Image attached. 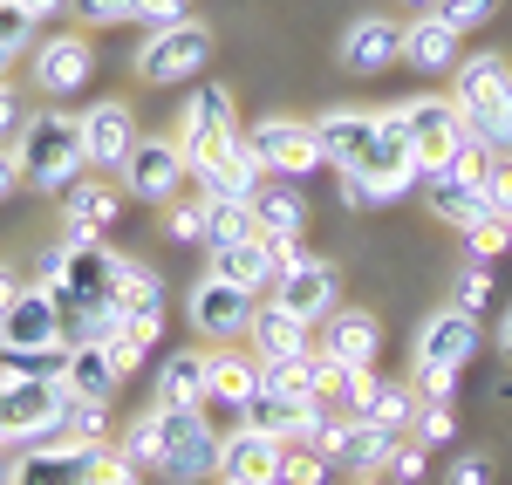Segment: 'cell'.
Returning a JSON list of instances; mask_svg holds the SVG:
<instances>
[{"label": "cell", "mask_w": 512, "mask_h": 485, "mask_svg": "<svg viewBox=\"0 0 512 485\" xmlns=\"http://www.w3.org/2000/svg\"><path fill=\"white\" fill-rule=\"evenodd\" d=\"M417 178H424V164L410 151V117H403V103H396V110H376V144H369V158L342 171V205H390V199H403Z\"/></svg>", "instance_id": "6da1fadb"}, {"label": "cell", "mask_w": 512, "mask_h": 485, "mask_svg": "<svg viewBox=\"0 0 512 485\" xmlns=\"http://www.w3.org/2000/svg\"><path fill=\"white\" fill-rule=\"evenodd\" d=\"M21 178L35 192H69L82 171H89V151H82V117H62V110H41V117L21 123Z\"/></svg>", "instance_id": "7a4b0ae2"}, {"label": "cell", "mask_w": 512, "mask_h": 485, "mask_svg": "<svg viewBox=\"0 0 512 485\" xmlns=\"http://www.w3.org/2000/svg\"><path fill=\"white\" fill-rule=\"evenodd\" d=\"M451 103H458V117L472 123L499 158H512V69H506V55L458 62V96Z\"/></svg>", "instance_id": "3957f363"}, {"label": "cell", "mask_w": 512, "mask_h": 485, "mask_svg": "<svg viewBox=\"0 0 512 485\" xmlns=\"http://www.w3.org/2000/svg\"><path fill=\"white\" fill-rule=\"evenodd\" d=\"M219 431L205 424V410L185 404H158V479L171 485H198V479H219Z\"/></svg>", "instance_id": "277c9868"}, {"label": "cell", "mask_w": 512, "mask_h": 485, "mask_svg": "<svg viewBox=\"0 0 512 485\" xmlns=\"http://www.w3.org/2000/svg\"><path fill=\"white\" fill-rule=\"evenodd\" d=\"M62 376H7L0 383V445H41L62 431Z\"/></svg>", "instance_id": "5b68a950"}, {"label": "cell", "mask_w": 512, "mask_h": 485, "mask_svg": "<svg viewBox=\"0 0 512 485\" xmlns=\"http://www.w3.org/2000/svg\"><path fill=\"white\" fill-rule=\"evenodd\" d=\"M185 164H192V178H198L205 199H246V205H253V192L267 185V171H260V158H253L246 130H226V137L198 144Z\"/></svg>", "instance_id": "8992f818"}, {"label": "cell", "mask_w": 512, "mask_h": 485, "mask_svg": "<svg viewBox=\"0 0 512 485\" xmlns=\"http://www.w3.org/2000/svg\"><path fill=\"white\" fill-rule=\"evenodd\" d=\"M246 144H253V158H260V171L267 178H308V171H321L328 164V151H321V130L301 117H267L246 130Z\"/></svg>", "instance_id": "52a82bcc"}, {"label": "cell", "mask_w": 512, "mask_h": 485, "mask_svg": "<svg viewBox=\"0 0 512 485\" xmlns=\"http://www.w3.org/2000/svg\"><path fill=\"white\" fill-rule=\"evenodd\" d=\"M205 62H212V28H198L192 14H185L178 28H151L144 55H137V76L158 82V89H171V82L205 76Z\"/></svg>", "instance_id": "ba28073f"}, {"label": "cell", "mask_w": 512, "mask_h": 485, "mask_svg": "<svg viewBox=\"0 0 512 485\" xmlns=\"http://www.w3.org/2000/svg\"><path fill=\"white\" fill-rule=\"evenodd\" d=\"M103 465H110V451H103V445H76V438H62V445L21 451V458L7 465V485H96V479H103Z\"/></svg>", "instance_id": "9c48e42d"}, {"label": "cell", "mask_w": 512, "mask_h": 485, "mask_svg": "<svg viewBox=\"0 0 512 485\" xmlns=\"http://www.w3.org/2000/svg\"><path fill=\"white\" fill-rule=\"evenodd\" d=\"M185 178H192V164H185V151H178V137H137L130 158H123V185H130V199L171 205L178 192H185Z\"/></svg>", "instance_id": "30bf717a"}, {"label": "cell", "mask_w": 512, "mask_h": 485, "mask_svg": "<svg viewBox=\"0 0 512 485\" xmlns=\"http://www.w3.org/2000/svg\"><path fill=\"white\" fill-rule=\"evenodd\" d=\"M274 301L294 308L301 322H321L335 308V267L301 253V240H280V281H274Z\"/></svg>", "instance_id": "8fae6325"}, {"label": "cell", "mask_w": 512, "mask_h": 485, "mask_svg": "<svg viewBox=\"0 0 512 485\" xmlns=\"http://www.w3.org/2000/svg\"><path fill=\"white\" fill-rule=\"evenodd\" d=\"M403 117H410V151H417L424 171H444L458 158V144L472 137V123L458 117L451 96H417V103H403Z\"/></svg>", "instance_id": "7c38bea8"}, {"label": "cell", "mask_w": 512, "mask_h": 485, "mask_svg": "<svg viewBox=\"0 0 512 485\" xmlns=\"http://www.w3.org/2000/svg\"><path fill=\"white\" fill-rule=\"evenodd\" d=\"M0 342H14V349H55V342H69L62 294H55V287H21V294L0 308Z\"/></svg>", "instance_id": "4fadbf2b"}, {"label": "cell", "mask_w": 512, "mask_h": 485, "mask_svg": "<svg viewBox=\"0 0 512 485\" xmlns=\"http://www.w3.org/2000/svg\"><path fill=\"white\" fill-rule=\"evenodd\" d=\"M246 335H253V356L267 369H287V363H308L315 356V322H301L294 308H280L274 294L253 308V328Z\"/></svg>", "instance_id": "5bb4252c"}, {"label": "cell", "mask_w": 512, "mask_h": 485, "mask_svg": "<svg viewBox=\"0 0 512 485\" xmlns=\"http://www.w3.org/2000/svg\"><path fill=\"white\" fill-rule=\"evenodd\" d=\"M253 308H260V294H246L239 281H219V274H205L192 287V328L198 335H246L253 328Z\"/></svg>", "instance_id": "9a60e30c"}, {"label": "cell", "mask_w": 512, "mask_h": 485, "mask_svg": "<svg viewBox=\"0 0 512 485\" xmlns=\"http://www.w3.org/2000/svg\"><path fill=\"white\" fill-rule=\"evenodd\" d=\"M478 349V315H465L458 301L451 308H437L424 335H417V369H465Z\"/></svg>", "instance_id": "2e32d148"}, {"label": "cell", "mask_w": 512, "mask_h": 485, "mask_svg": "<svg viewBox=\"0 0 512 485\" xmlns=\"http://www.w3.org/2000/svg\"><path fill=\"white\" fill-rule=\"evenodd\" d=\"M280 458H287V445H280V438L253 431V424H239L233 438L219 445V479H239V485H280Z\"/></svg>", "instance_id": "e0dca14e"}, {"label": "cell", "mask_w": 512, "mask_h": 485, "mask_svg": "<svg viewBox=\"0 0 512 485\" xmlns=\"http://www.w3.org/2000/svg\"><path fill=\"white\" fill-rule=\"evenodd\" d=\"M212 274H219V281H239L246 294H274V281H280V240L253 233V240H239V246H212Z\"/></svg>", "instance_id": "ac0fdd59"}, {"label": "cell", "mask_w": 512, "mask_h": 485, "mask_svg": "<svg viewBox=\"0 0 512 485\" xmlns=\"http://www.w3.org/2000/svg\"><path fill=\"white\" fill-rule=\"evenodd\" d=\"M342 62L355 76H383L390 62H403V21L390 14H362L349 35H342Z\"/></svg>", "instance_id": "d6986e66"}, {"label": "cell", "mask_w": 512, "mask_h": 485, "mask_svg": "<svg viewBox=\"0 0 512 485\" xmlns=\"http://www.w3.org/2000/svg\"><path fill=\"white\" fill-rule=\"evenodd\" d=\"M424 205H431L444 226H458V233L492 212V205H485V178H465V171H451V164H444V171H424Z\"/></svg>", "instance_id": "ffe728a7"}, {"label": "cell", "mask_w": 512, "mask_h": 485, "mask_svg": "<svg viewBox=\"0 0 512 485\" xmlns=\"http://www.w3.org/2000/svg\"><path fill=\"white\" fill-rule=\"evenodd\" d=\"M315 349L328 356V363H349V369H369L376 363V322L362 315V308H328L321 315V335H315Z\"/></svg>", "instance_id": "44dd1931"}, {"label": "cell", "mask_w": 512, "mask_h": 485, "mask_svg": "<svg viewBox=\"0 0 512 485\" xmlns=\"http://www.w3.org/2000/svg\"><path fill=\"white\" fill-rule=\"evenodd\" d=\"M89 69H96V55H89V41H82V35L35 41V82L48 89V96H76L82 82H89Z\"/></svg>", "instance_id": "7402d4cb"}, {"label": "cell", "mask_w": 512, "mask_h": 485, "mask_svg": "<svg viewBox=\"0 0 512 485\" xmlns=\"http://www.w3.org/2000/svg\"><path fill=\"white\" fill-rule=\"evenodd\" d=\"M458 28L444 21V14H417L410 28H403V62L410 69H424V76H444V69H458L465 55H458Z\"/></svg>", "instance_id": "603a6c76"}, {"label": "cell", "mask_w": 512, "mask_h": 485, "mask_svg": "<svg viewBox=\"0 0 512 485\" xmlns=\"http://www.w3.org/2000/svg\"><path fill=\"white\" fill-rule=\"evenodd\" d=\"M117 322L137 328V335L164 328V281L151 267H137V260H123V274H117Z\"/></svg>", "instance_id": "cb8c5ba5"}, {"label": "cell", "mask_w": 512, "mask_h": 485, "mask_svg": "<svg viewBox=\"0 0 512 485\" xmlns=\"http://www.w3.org/2000/svg\"><path fill=\"white\" fill-rule=\"evenodd\" d=\"M130 144H137V123H130V110H123V103H96V110L82 117V151H89V164L123 171Z\"/></svg>", "instance_id": "d4e9b609"}, {"label": "cell", "mask_w": 512, "mask_h": 485, "mask_svg": "<svg viewBox=\"0 0 512 485\" xmlns=\"http://www.w3.org/2000/svg\"><path fill=\"white\" fill-rule=\"evenodd\" d=\"M315 130H321L328 164L349 171V164H362V158H369V144H376V110H321Z\"/></svg>", "instance_id": "484cf974"}, {"label": "cell", "mask_w": 512, "mask_h": 485, "mask_svg": "<svg viewBox=\"0 0 512 485\" xmlns=\"http://www.w3.org/2000/svg\"><path fill=\"white\" fill-rule=\"evenodd\" d=\"M123 383V363L110 356V342H69V369H62V390L69 397H117Z\"/></svg>", "instance_id": "4316f807"}, {"label": "cell", "mask_w": 512, "mask_h": 485, "mask_svg": "<svg viewBox=\"0 0 512 485\" xmlns=\"http://www.w3.org/2000/svg\"><path fill=\"white\" fill-rule=\"evenodd\" d=\"M158 404H185V410L212 404V356H205V349H178V356H164Z\"/></svg>", "instance_id": "83f0119b"}, {"label": "cell", "mask_w": 512, "mask_h": 485, "mask_svg": "<svg viewBox=\"0 0 512 485\" xmlns=\"http://www.w3.org/2000/svg\"><path fill=\"white\" fill-rule=\"evenodd\" d=\"M226 130H239L233 123V89H226V82H198L192 103H185V137H178V151L192 158L198 144H212V137H226Z\"/></svg>", "instance_id": "f1b7e54d"}, {"label": "cell", "mask_w": 512, "mask_h": 485, "mask_svg": "<svg viewBox=\"0 0 512 485\" xmlns=\"http://www.w3.org/2000/svg\"><path fill=\"white\" fill-rule=\"evenodd\" d=\"M253 219H260L267 240H301V226H308L301 178H274V185H260V192H253Z\"/></svg>", "instance_id": "f546056e"}, {"label": "cell", "mask_w": 512, "mask_h": 485, "mask_svg": "<svg viewBox=\"0 0 512 485\" xmlns=\"http://www.w3.org/2000/svg\"><path fill=\"white\" fill-rule=\"evenodd\" d=\"M390 458H396V431L369 424V417H349V424H342L335 465H349L355 479H369V472H390Z\"/></svg>", "instance_id": "4dcf8cb0"}, {"label": "cell", "mask_w": 512, "mask_h": 485, "mask_svg": "<svg viewBox=\"0 0 512 485\" xmlns=\"http://www.w3.org/2000/svg\"><path fill=\"white\" fill-rule=\"evenodd\" d=\"M260 383H267L260 356H212V404H226L233 417L260 397Z\"/></svg>", "instance_id": "1f68e13d"}, {"label": "cell", "mask_w": 512, "mask_h": 485, "mask_svg": "<svg viewBox=\"0 0 512 485\" xmlns=\"http://www.w3.org/2000/svg\"><path fill=\"white\" fill-rule=\"evenodd\" d=\"M62 205H69V240H96V233L117 219V192L96 185V178H76V185L62 192Z\"/></svg>", "instance_id": "d6a6232c"}, {"label": "cell", "mask_w": 512, "mask_h": 485, "mask_svg": "<svg viewBox=\"0 0 512 485\" xmlns=\"http://www.w3.org/2000/svg\"><path fill=\"white\" fill-rule=\"evenodd\" d=\"M417 404H424L417 390H403V383H383V376H376V397H369V410H362V417H369V424H383V431H396V438H403V431L417 424Z\"/></svg>", "instance_id": "836d02e7"}, {"label": "cell", "mask_w": 512, "mask_h": 485, "mask_svg": "<svg viewBox=\"0 0 512 485\" xmlns=\"http://www.w3.org/2000/svg\"><path fill=\"white\" fill-rule=\"evenodd\" d=\"M260 233V219H253V205L246 199H212V219H205V246H239Z\"/></svg>", "instance_id": "e575fe53"}, {"label": "cell", "mask_w": 512, "mask_h": 485, "mask_svg": "<svg viewBox=\"0 0 512 485\" xmlns=\"http://www.w3.org/2000/svg\"><path fill=\"white\" fill-rule=\"evenodd\" d=\"M62 438L103 445V438H110V404H103V397H69V404H62Z\"/></svg>", "instance_id": "d590c367"}, {"label": "cell", "mask_w": 512, "mask_h": 485, "mask_svg": "<svg viewBox=\"0 0 512 485\" xmlns=\"http://www.w3.org/2000/svg\"><path fill=\"white\" fill-rule=\"evenodd\" d=\"M205 219H212V199L198 192L192 205H171V212H164V233L178 246H205Z\"/></svg>", "instance_id": "8d00e7d4"}, {"label": "cell", "mask_w": 512, "mask_h": 485, "mask_svg": "<svg viewBox=\"0 0 512 485\" xmlns=\"http://www.w3.org/2000/svg\"><path fill=\"white\" fill-rule=\"evenodd\" d=\"M280 485H328V458H321L315 445H287V458H280Z\"/></svg>", "instance_id": "74e56055"}, {"label": "cell", "mask_w": 512, "mask_h": 485, "mask_svg": "<svg viewBox=\"0 0 512 485\" xmlns=\"http://www.w3.org/2000/svg\"><path fill=\"white\" fill-rule=\"evenodd\" d=\"M117 458H123V465H158V410L130 424V438H123Z\"/></svg>", "instance_id": "f35d334b"}, {"label": "cell", "mask_w": 512, "mask_h": 485, "mask_svg": "<svg viewBox=\"0 0 512 485\" xmlns=\"http://www.w3.org/2000/svg\"><path fill=\"white\" fill-rule=\"evenodd\" d=\"M492 7H499V0H431V14H444V21H451L458 35L485 28V21H492Z\"/></svg>", "instance_id": "ab89813d"}, {"label": "cell", "mask_w": 512, "mask_h": 485, "mask_svg": "<svg viewBox=\"0 0 512 485\" xmlns=\"http://www.w3.org/2000/svg\"><path fill=\"white\" fill-rule=\"evenodd\" d=\"M465 240H472V253H478V260H492V253H506V246H512V219L485 212L478 226H465Z\"/></svg>", "instance_id": "60d3db41"}, {"label": "cell", "mask_w": 512, "mask_h": 485, "mask_svg": "<svg viewBox=\"0 0 512 485\" xmlns=\"http://www.w3.org/2000/svg\"><path fill=\"white\" fill-rule=\"evenodd\" d=\"M76 7V21L89 28H117V21H137V0H69Z\"/></svg>", "instance_id": "b9f144b4"}, {"label": "cell", "mask_w": 512, "mask_h": 485, "mask_svg": "<svg viewBox=\"0 0 512 485\" xmlns=\"http://www.w3.org/2000/svg\"><path fill=\"white\" fill-rule=\"evenodd\" d=\"M103 342H110V356H117V363H123V376H130V369H137V363H144V356H151V335H137V328H110V335H103Z\"/></svg>", "instance_id": "7bdbcfd3"}, {"label": "cell", "mask_w": 512, "mask_h": 485, "mask_svg": "<svg viewBox=\"0 0 512 485\" xmlns=\"http://www.w3.org/2000/svg\"><path fill=\"white\" fill-rule=\"evenodd\" d=\"M417 438L424 445H451V410H444V397H424L417 404Z\"/></svg>", "instance_id": "ee69618b"}, {"label": "cell", "mask_w": 512, "mask_h": 485, "mask_svg": "<svg viewBox=\"0 0 512 485\" xmlns=\"http://www.w3.org/2000/svg\"><path fill=\"white\" fill-rule=\"evenodd\" d=\"M485 205L499 219H512V158H492V171H485Z\"/></svg>", "instance_id": "f6af8a7d"}, {"label": "cell", "mask_w": 512, "mask_h": 485, "mask_svg": "<svg viewBox=\"0 0 512 485\" xmlns=\"http://www.w3.org/2000/svg\"><path fill=\"white\" fill-rule=\"evenodd\" d=\"M485 301H492V274H485V267H472V274H458V308H465V315H478Z\"/></svg>", "instance_id": "bcb514c9"}, {"label": "cell", "mask_w": 512, "mask_h": 485, "mask_svg": "<svg viewBox=\"0 0 512 485\" xmlns=\"http://www.w3.org/2000/svg\"><path fill=\"white\" fill-rule=\"evenodd\" d=\"M137 21L144 28H178L185 21V0H137Z\"/></svg>", "instance_id": "7dc6e473"}, {"label": "cell", "mask_w": 512, "mask_h": 485, "mask_svg": "<svg viewBox=\"0 0 512 485\" xmlns=\"http://www.w3.org/2000/svg\"><path fill=\"white\" fill-rule=\"evenodd\" d=\"M390 479H396V485H417V479H424V445H410V451L396 445V458H390Z\"/></svg>", "instance_id": "c3c4849f"}, {"label": "cell", "mask_w": 512, "mask_h": 485, "mask_svg": "<svg viewBox=\"0 0 512 485\" xmlns=\"http://www.w3.org/2000/svg\"><path fill=\"white\" fill-rule=\"evenodd\" d=\"M451 485H492V465L485 458H458L451 465Z\"/></svg>", "instance_id": "681fc988"}, {"label": "cell", "mask_w": 512, "mask_h": 485, "mask_svg": "<svg viewBox=\"0 0 512 485\" xmlns=\"http://www.w3.org/2000/svg\"><path fill=\"white\" fill-rule=\"evenodd\" d=\"M96 485H137V465H123L117 451H110V465H103V479Z\"/></svg>", "instance_id": "f907efd6"}, {"label": "cell", "mask_w": 512, "mask_h": 485, "mask_svg": "<svg viewBox=\"0 0 512 485\" xmlns=\"http://www.w3.org/2000/svg\"><path fill=\"white\" fill-rule=\"evenodd\" d=\"M14 185H21V158H14V151H0V199H7Z\"/></svg>", "instance_id": "816d5d0a"}, {"label": "cell", "mask_w": 512, "mask_h": 485, "mask_svg": "<svg viewBox=\"0 0 512 485\" xmlns=\"http://www.w3.org/2000/svg\"><path fill=\"white\" fill-rule=\"evenodd\" d=\"M14 130V96H7V82H0V137Z\"/></svg>", "instance_id": "f5cc1de1"}, {"label": "cell", "mask_w": 512, "mask_h": 485, "mask_svg": "<svg viewBox=\"0 0 512 485\" xmlns=\"http://www.w3.org/2000/svg\"><path fill=\"white\" fill-rule=\"evenodd\" d=\"M14 294H21V281H14V274H7V267H0V308H7V301H14Z\"/></svg>", "instance_id": "db71d44e"}, {"label": "cell", "mask_w": 512, "mask_h": 485, "mask_svg": "<svg viewBox=\"0 0 512 485\" xmlns=\"http://www.w3.org/2000/svg\"><path fill=\"white\" fill-rule=\"evenodd\" d=\"M499 349H506V363H512V308H506V322H499Z\"/></svg>", "instance_id": "11a10c76"}, {"label": "cell", "mask_w": 512, "mask_h": 485, "mask_svg": "<svg viewBox=\"0 0 512 485\" xmlns=\"http://www.w3.org/2000/svg\"><path fill=\"white\" fill-rule=\"evenodd\" d=\"M14 55H21V48H14V41H0V82H7V62H14Z\"/></svg>", "instance_id": "9f6ffc18"}, {"label": "cell", "mask_w": 512, "mask_h": 485, "mask_svg": "<svg viewBox=\"0 0 512 485\" xmlns=\"http://www.w3.org/2000/svg\"><path fill=\"white\" fill-rule=\"evenodd\" d=\"M21 7H28V14H35V21H41V14H48V7H55V0H21Z\"/></svg>", "instance_id": "6f0895ef"}, {"label": "cell", "mask_w": 512, "mask_h": 485, "mask_svg": "<svg viewBox=\"0 0 512 485\" xmlns=\"http://www.w3.org/2000/svg\"><path fill=\"white\" fill-rule=\"evenodd\" d=\"M362 485H396V479H390V472H369V479H362Z\"/></svg>", "instance_id": "680465c9"}, {"label": "cell", "mask_w": 512, "mask_h": 485, "mask_svg": "<svg viewBox=\"0 0 512 485\" xmlns=\"http://www.w3.org/2000/svg\"><path fill=\"white\" fill-rule=\"evenodd\" d=\"M403 7H431V0H403Z\"/></svg>", "instance_id": "91938a15"}, {"label": "cell", "mask_w": 512, "mask_h": 485, "mask_svg": "<svg viewBox=\"0 0 512 485\" xmlns=\"http://www.w3.org/2000/svg\"><path fill=\"white\" fill-rule=\"evenodd\" d=\"M0 485H7V465H0Z\"/></svg>", "instance_id": "94428289"}, {"label": "cell", "mask_w": 512, "mask_h": 485, "mask_svg": "<svg viewBox=\"0 0 512 485\" xmlns=\"http://www.w3.org/2000/svg\"><path fill=\"white\" fill-rule=\"evenodd\" d=\"M219 485H239V479H219Z\"/></svg>", "instance_id": "6125c7cd"}]
</instances>
